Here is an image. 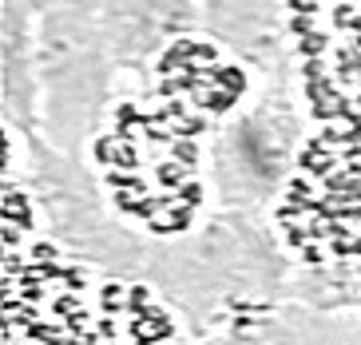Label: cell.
Returning a JSON list of instances; mask_svg holds the SVG:
<instances>
[{"instance_id":"cell-6","label":"cell","mask_w":361,"mask_h":345,"mask_svg":"<svg viewBox=\"0 0 361 345\" xmlns=\"http://www.w3.org/2000/svg\"><path fill=\"white\" fill-rule=\"evenodd\" d=\"M0 104L12 135L40 139L36 12H28L20 0H0Z\"/></svg>"},{"instance_id":"cell-5","label":"cell","mask_w":361,"mask_h":345,"mask_svg":"<svg viewBox=\"0 0 361 345\" xmlns=\"http://www.w3.org/2000/svg\"><path fill=\"white\" fill-rule=\"evenodd\" d=\"M107 48L119 75H151V68L175 48L202 32L199 0H99Z\"/></svg>"},{"instance_id":"cell-1","label":"cell","mask_w":361,"mask_h":345,"mask_svg":"<svg viewBox=\"0 0 361 345\" xmlns=\"http://www.w3.org/2000/svg\"><path fill=\"white\" fill-rule=\"evenodd\" d=\"M143 274L187 314L219 322L243 305L274 302L286 266L255 210H223L191 238L151 246Z\"/></svg>"},{"instance_id":"cell-7","label":"cell","mask_w":361,"mask_h":345,"mask_svg":"<svg viewBox=\"0 0 361 345\" xmlns=\"http://www.w3.org/2000/svg\"><path fill=\"white\" fill-rule=\"evenodd\" d=\"M20 4H24L28 12H36V16H44V12H48V8L56 4V0H20Z\"/></svg>"},{"instance_id":"cell-4","label":"cell","mask_w":361,"mask_h":345,"mask_svg":"<svg viewBox=\"0 0 361 345\" xmlns=\"http://www.w3.org/2000/svg\"><path fill=\"white\" fill-rule=\"evenodd\" d=\"M302 119L298 104L290 99L286 84H270L255 95V104L243 107L223 127L214 147V178L226 210L262 207L286 178L294 163Z\"/></svg>"},{"instance_id":"cell-3","label":"cell","mask_w":361,"mask_h":345,"mask_svg":"<svg viewBox=\"0 0 361 345\" xmlns=\"http://www.w3.org/2000/svg\"><path fill=\"white\" fill-rule=\"evenodd\" d=\"M16 139L28 147V195H36V207L44 210L48 230L56 238L72 250L87 254L99 266L143 270L151 246H143L123 222L111 219V210L104 207L96 190V178L84 167V159L56 151L44 139Z\"/></svg>"},{"instance_id":"cell-2","label":"cell","mask_w":361,"mask_h":345,"mask_svg":"<svg viewBox=\"0 0 361 345\" xmlns=\"http://www.w3.org/2000/svg\"><path fill=\"white\" fill-rule=\"evenodd\" d=\"M40 68V139L56 151L84 155L99 135L116 95V56L99 24V0H56L36 16Z\"/></svg>"}]
</instances>
